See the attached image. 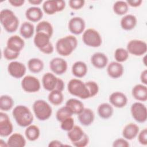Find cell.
<instances>
[{"label": "cell", "instance_id": "9c48e42d", "mask_svg": "<svg viewBox=\"0 0 147 147\" xmlns=\"http://www.w3.org/2000/svg\"><path fill=\"white\" fill-rule=\"evenodd\" d=\"M126 50L133 55L140 56L146 53L147 44L146 42L141 40L134 39L129 41L127 44Z\"/></svg>", "mask_w": 147, "mask_h": 147}, {"label": "cell", "instance_id": "ab89813d", "mask_svg": "<svg viewBox=\"0 0 147 147\" xmlns=\"http://www.w3.org/2000/svg\"><path fill=\"white\" fill-rule=\"evenodd\" d=\"M90 94V98L95 96L99 91L98 84L94 81H88L85 83Z\"/></svg>", "mask_w": 147, "mask_h": 147}, {"label": "cell", "instance_id": "4316f807", "mask_svg": "<svg viewBox=\"0 0 147 147\" xmlns=\"http://www.w3.org/2000/svg\"><path fill=\"white\" fill-rule=\"evenodd\" d=\"M71 71L73 75L76 78H80L84 77L87 74L88 67L84 62L77 61L73 64Z\"/></svg>", "mask_w": 147, "mask_h": 147}, {"label": "cell", "instance_id": "60d3db41", "mask_svg": "<svg viewBox=\"0 0 147 147\" xmlns=\"http://www.w3.org/2000/svg\"><path fill=\"white\" fill-rule=\"evenodd\" d=\"M74 123L75 121L74 118L72 117H71L66 118L65 119L61 122L60 127L63 130L68 131L70 130H71L75 126Z\"/></svg>", "mask_w": 147, "mask_h": 147}, {"label": "cell", "instance_id": "8fae6325", "mask_svg": "<svg viewBox=\"0 0 147 147\" xmlns=\"http://www.w3.org/2000/svg\"><path fill=\"white\" fill-rule=\"evenodd\" d=\"M65 7V2L63 0H48L42 4L43 11L48 15H52L63 11Z\"/></svg>", "mask_w": 147, "mask_h": 147}, {"label": "cell", "instance_id": "ee69618b", "mask_svg": "<svg viewBox=\"0 0 147 147\" xmlns=\"http://www.w3.org/2000/svg\"><path fill=\"white\" fill-rule=\"evenodd\" d=\"M138 141L140 144L143 145H147V129L146 128L142 130L138 134Z\"/></svg>", "mask_w": 147, "mask_h": 147}, {"label": "cell", "instance_id": "74e56055", "mask_svg": "<svg viewBox=\"0 0 147 147\" xmlns=\"http://www.w3.org/2000/svg\"><path fill=\"white\" fill-rule=\"evenodd\" d=\"M73 115L71 111L66 106L60 107L56 112V118L59 122H62L67 118L72 117Z\"/></svg>", "mask_w": 147, "mask_h": 147}, {"label": "cell", "instance_id": "db71d44e", "mask_svg": "<svg viewBox=\"0 0 147 147\" xmlns=\"http://www.w3.org/2000/svg\"><path fill=\"white\" fill-rule=\"evenodd\" d=\"M0 146H3V147L7 146V142H6L4 140H3L1 139V140H0Z\"/></svg>", "mask_w": 147, "mask_h": 147}, {"label": "cell", "instance_id": "7bdbcfd3", "mask_svg": "<svg viewBox=\"0 0 147 147\" xmlns=\"http://www.w3.org/2000/svg\"><path fill=\"white\" fill-rule=\"evenodd\" d=\"M68 3L71 9L74 10H79L84 6L85 1L84 0H70L69 1Z\"/></svg>", "mask_w": 147, "mask_h": 147}, {"label": "cell", "instance_id": "5bb4252c", "mask_svg": "<svg viewBox=\"0 0 147 147\" xmlns=\"http://www.w3.org/2000/svg\"><path fill=\"white\" fill-rule=\"evenodd\" d=\"M68 27L71 33L74 34L78 35L84 32L86 23L82 18L80 17H74L69 20Z\"/></svg>", "mask_w": 147, "mask_h": 147}, {"label": "cell", "instance_id": "836d02e7", "mask_svg": "<svg viewBox=\"0 0 147 147\" xmlns=\"http://www.w3.org/2000/svg\"><path fill=\"white\" fill-rule=\"evenodd\" d=\"M36 32L45 33L51 37L53 34V29L52 24L49 22L41 21L37 24L36 27Z\"/></svg>", "mask_w": 147, "mask_h": 147}, {"label": "cell", "instance_id": "816d5d0a", "mask_svg": "<svg viewBox=\"0 0 147 147\" xmlns=\"http://www.w3.org/2000/svg\"><path fill=\"white\" fill-rule=\"evenodd\" d=\"M64 86H65V84H64V81L62 79L58 78V80H57V85L55 90L63 91L64 90Z\"/></svg>", "mask_w": 147, "mask_h": 147}, {"label": "cell", "instance_id": "f546056e", "mask_svg": "<svg viewBox=\"0 0 147 147\" xmlns=\"http://www.w3.org/2000/svg\"><path fill=\"white\" fill-rule=\"evenodd\" d=\"M34 32V26L30 22H24L20 28V33L21 36L26 39L31 38Z\"/></svg>", "mask_w": 147, "mask_h": 147}, {"label": "cell", "instance_id": "ac0fdd59", "mask_svg": "<svg viewBox=\"0 0 147 147\" xmlns=\"http://www.w3.org/2000/svg\"><path fill=\"white\" fill-rule=\"evenodd\" d=\"M58 78L53 74L47 72L44 74L42 78V85L45 90L48 91H51L55 90Z\"/></svg>", "mask_w": 147, "mask_h": 147}, {"label": "cell", "instance_id": "52a82bcc", "mask_svg": "<svg viewBox=\"0 0 147 147\" xmlns=\"http://www.w3.org/2000/svg\"><path fill=\"white\" fill-rule=\"evenodd\" d=\"M82 41L86 45L96 48L101 45L102 37L99 33L93 28H88L83 33Z\"/></svg>", "mask_w": 147, "mask_h": 147}, {"label": "cell", "instance_id": "3957f363", "mask_svg": "<svg viewBox=\"0 0 147 147\" xmlns=\"http://www.w3.org/2000/svg\"><path fill=\"white\" fill-rule=\"evenodd\" d=\"M0 22L4 29L8 33L15 32L19 26V20L14 13L8 9H4L0 12Z\"/></svg>", "mask_w": 147, "mask_h": 147}, {"label": "cell", "instance_id": "4dcf8cb0", "mask_svg": "<svg viewBox=\"0 0 147 147\" xmlns=\"http://www.w3.org/2000/svg\"><path fill=\"white\" fill-rule=\"evenodd\" d=\"M25 135L28 140L34 141L39 138L40 130L37 126L31 124L26 127L25 130Z\"/></svg>", "mask_w": 147, "mask_h": 147}, {"label": "cell", "instance_id": "e575fe53", "mask_svg": "<svg viewBox=\"0 0 147 147\" xmlns=\"http://www.w3.org/2000/svg\"><path fill=\"white\" fill-rule=\"evenodd\" d=\"M48 99L51 104L57 106L62 103L64 99V96L62 91L54 90L50 91L48 96Z\"/></svg>", "mask_w": 147, "mask_h": 147}, {"label": "cell", "instance_id": "11a10c76", "mask_svg": "<svg viewBox=\"0 0 147 147\" xmlns=\"http://www.w3.org/2000/svg\"><path fill=\"white\" fill-rule=\"evenodd\" d=\"M145 58H146V56H144V64H145V65H146V63H145Z\"/></svg>", "mask_w": 147, "mask_h": 147}, {"label": "cell", "instance_id": "6da1fadb", "mask_svg": "<svg viewBox=\"0 0 147 147\" xmlns=\"http://www.w3.org/2000/svg\"><path fill=\"white\" fill-rule=\"evenodd\" d=\"M77 38L72 35H67L59 38L56 43L57 52L63 56L70 55L78 46Z\"/></svg>", "mask_w": 147, "mask_h": 147}, {"label": "cell", "instance_id": "603a6c76", "mask_svg": "<svg viewBox=\"0 0 147 147\" xmlns=\"http://www.w3.org/2000/svg\"><path fill=\"white\" fill-rule=\"evenodd\" d=\"M139 133L138 126L134 123L127 124L122 130V136L127 140H131L136 138Z\"/></svg>", "mask_w": 147, "mask_h": 147}, {"label": "cell", "instance_id": "7a4b0ae2", "mask_svg": "<svg viewBox=\"0 0 147 147\" xmlns=\"http://www.w3.org/2000/svg\"><path fill=\"white\" fill-rule=\"evenodd\" d=\"M13 118L21 127H27L33 121V115L30 109L24 105L16 106L12 111Z\"/></svg>", "mask_w": 147, "mask_h": 147}, {"label": "cell", "instance_id": "b9f144b4", "mask_svg": "<svg viewBox=\"0 0 147 147\" xmlns=\"http://www.w3.org/2000/svg\"><path fill=\"white\" fill-rule=\"evenodd\" d=\"M3 54L4 57L7 60H15L17 59L20 55V53L13 52L10 49H9V48H7V47H6L4 49Z\"/></svg>", "mask_w": 147, "mask_h": 147}, {"label": "cell", "instance_id": "44dd1931", "mask_svg": "<svg viewBox=\"0 0 147 147\" xmlns=\"http://www.w3.org/2000/svg\"><path fill=\"white\" fill-rule=\"evenodd\" d=\"M107 56L102 52H96L91 57V63L92 65L98 69L105 68L108 63Z\"/></svg>", "mask_w": 147, "mask_h": 147}, {"label": "cell", "instance_id": "277c9868", "mask_svg": "<svg viewBox=\"0 0 147 147\" xmlns=\"http://www.w3.org/2000/svg\"><path fill=\"white\" fill-rule=\"evenodd\" d=\"M67 90L69 94L82 99L90 98L88 89L81 80L78 79H71L67 84Z\"/></svg>", "mask_w": 147, "mask_h": 147}, {"label": "cell", "instance_id": "8992f818", "mask_svg": "<svg viewBox=\"0 0 147 147\" xmlns=\"http://www.w3.org/2000/svg\"><path fill=\"white\" fill-rule=\"evenodd\" d=\"M51 38L45 33L36 32L33 39L34 44L43 53L51 54L54 51V47L50 41Z\"/></svg>", "mask_w": 147, "mask_h": 147}, {"label": "cell", "instance_id": "7c38bea8", "mask_svg": "<svg viewBox=\"0 0 147 147\" xmlns=\"http://www.w3.org/2000/svg\"><path fill=\"white\" fill-rule=\"evenodd\" d=\"M7 71L11 76L20 79L25 75L26 68L23 63L20 61H12L8 64Z\"/></svg>", "mask_w": 147, "mask_h": 147}, {"label": "cell", "instance_id": "4fadbf2b", "mask_svg": "<svg viewBox=\"0 0 147 147\" xmlns=\"http://www.w3.org/2000/svg\"><path fill=\"white\" fill-rule=\"evenodd\" d=\"M13 126L8 115L2 111L0 113V136L6 137L11 134Z\"/></svg>", "mask_w": 147, "mask_h": 147}, {"label": "cell", "instance_id": "1f68e13d", "mask_svg": "<svg viewBox=\"0 0 147 147\" xmlns=\"http://www.w3.org/2000/svg\"><path fill=\"white\" fill-rule=\"evenodd\" d=\"M84 133L81 127L75 125L71 130L68 131L67 136L72 143H74L80 140L83 137Z\"/></svg>", "mask_w": 147, "mask_h": 147}, {"label": "cell", "instance_id": "83f0119b", "mask_svg": "<svg viewBox=\"0 0 147 147\" xmlns=\"http://www.w3.org/2000/svg\"><path fill=\"white\" fill-rule=\"evenodd\" d=\"M97 113L99 117L102 119H107L111 117L114 113V109L111 104L103 103L98 106Z\"/></svg>", "mask_w": 147, "mask_h": 147}, {"label": "cell", "instance_id": "f907efd6", "mask_svg": "<svg viewBox=\"0 0 147 147\" xmlns=\"http://www.w3.org/2000/svg\"><path fill=\"white\" fill-rule=\"evenodd\" d=\"M64 145L62 144V142L57 140H54L49 142L48 144L49 147H59L64 146Z\"/></svg>", "mask_w": 147, "mask_h": 147}, {"label": "cell", "instance_id": "681fc988", "mask_svg": "<svg viewBox=\"0 0 147 147\" xmlns=\"http://www.w3.org/2000/svg\"><path fill=\"white\" fill-rule=\"evenodd\" d=\"M140 80L142 83L144 85L147 84V70L145 69L141 73Z\"/></svg>", "mask_w": 147, "mask_h": 147}, {"label": "cell", "instance_id": "c3c4849f", "mask_svg": "<svg viewBox=\"0 0 147 147\" xmlns=\"http://www.w3.org/2000/svg\"><path fill=\"white\" fill-rule=\"evenodd\" d=\"M9 3L13 6L20 7L25 3V0H9Z\"/></svg>", "mask_w": 147, "mask_h": 147}, {"label": "cell", "instance_id": "484cf974", "mask_svg": "<svg viewBox=\"0 0 147 147\" xmlns=\"http://www.w3.org/2000/svg\"><path fill=\"white\" fill-rule=\"evenodd\" d=\"M7 144L10 147H24L26 145V140L21 134L14 133L10 135Z\"/></svg>", "mask_w": 147, "mask_h": 147}, {"label": "cell", "instance_id": "30bf717a", "mask_svg": "<svg viewBox=\"0 0 147 147\" xmlns=\"http://www.w3.org/2000/svg\"><path fill=\"white\" fill-rule=\"evenodd\" d=\"M21 87L24 91L28 93H34L38 91L41 88L40 80L36 77L27 75L21 80Z\"/></svg>", "mask_w": 147, "mask_h": 147}, {"label": "cell", "instance_id": "f5cc1de1", "mask_svg": "<svg viewBox=\"0 0 147 147\" xmlns=\"http://www.w3.org/2000/svg\"><path fill=\"white\" fill-rule=\"evenodd\" d=\"M42 2V0H29L28 2L33 5H38L41 3Z\"/></svg>", "mask_w": 147, "mask_h": 147}, {"label": "cell", "instance_id": "cb8c5ba5", "mask_svg": "<svg viewBox=\"0 0 147 147\" xmlns=\"http://www.w3.org/2000/svg\"><path fill=\"white\" fill-rule=\"evenodd\" d=\"M25 17L30 21L36 22L43 17L42 10L39 7L32 6L27 9L25 11Z\"/></svg>", "mask_w": 147, "mask_h": 147}, {"label": "cell", "instance_id": "9a60e30c", "mask_svg": "<svg viewBox=\"0 0 147 147\" xmlns=\"http://www.w3.org/2000/svg\"><path fill=\"white\" fill-rule=\"evenodd\" d=\"M49 68L53 73L60 75L66 72L68 68V64L64 59L61 57H55L50 61Z\"/></svg>", "mask_w": 147, "mask_h": 147}, {"label": "cell", "instance_id": "bcb514c9", "mask_svg": "<svg viewBox=\"0 0 147 147\" xmlns=\"http://www.w3.org/2000/svg\"><path fill=\"white\" fill-rule=\"evenodd\" d=\"M113 147H128L129 144L127 140L125 138H119L115 140L113 143Z\"/></svg>", "mask_w": 147, "mask_h": 147}, {"label": "cell", "instance_id": "d6986e66", "mask_svg": "<svg viewBox=\"0 0 147 147\" xmlns=\"http://www.w3.org/2000/svg\"><path fill=\"white\" fill-rule=\"evenodd\" d=\"M107 73L113 79H118L123 74L124 69L121 63L117 61H112L107 67Z\"/></svg>", "mask_w": 147, "mask_h": 147}, {"label": "cell", "instance_id": "d4e9b609", "mask_svg": "<svg viewBox=\"0 0 147 147\" xmlns=\"http://www.w3.org/2000/svg\"><path fill=\"white\" fill-rule=\"evenodd\" d=\"M137 23V19L133 14H126L121 20L120 25L122 29L131 30L133 29Z\"/></svg>", "mask_w": 147, "mask_h": 147}, {"label": "cell", "instance_id": "e0dca14e", "mask_svg": "<svg viewBox=\"0 0 147 147\" xmlns=\"http://www.w3.org/2000/svg\"><path fill=\"white\" fill-rule=\"evenodd\" d=\"M25 46V41L22 38L18 35L10 36L7 41L6 47L11 51L20 53Z\"/></svg>", "mask_w": 147, "mask_h": 147}, {"label": "cell", "instance_id": "ffe728a7", "mask_svg": "<svg viewBox=\"0 0 147 147\" xmlns=\"http://www.w3.org/2000/svg\"><path fill=\"white\" fill-rule=\"evenodd\" d=\"M78 118L82 125L88 126L93 123L95 119V114L91 109L84 108L82 111L78 114Z\"/></svg>", "mask_w": 147, "mask_h": 147}, {"label": "cell", "instance_id": "f35d334b", "mask_svg": "<svg viewBox=\"0 0 147 147\" xmlns=\"http://www.w3.org/2000/svg\"><path fill=\"white\" fill-rule=\"evenodd\" d=\"M129 52L126 49L123 48H118L114 52V59L115 61L118 63H123L129 58Z\"/></svg>", "mask_w": 147, "mask_h": 147}, {"label": "cell", "instance_id": "f1b7e54d", "mask_svg": "<svg viewBox=\"0 0 147 147\" xmlns=\"http://www.w3.org/2000/svg\"><path fill=\"white\" fill-rule=\"evenodd\" d=\"M65 106L68 107L73 114H79L84 108L83 102L75 98H71L67 100Z\"/></svg>", "mask_w": 147, "mask_h": 147}, {"label": "cell", "instance_id": "d590c367", "mask_svg": "<svg viewBox=\"0 0 147 147\" xmlns=\"http://www.w3.org/2000/svg\"><path fill=\"white\" fill-rule=\"evenodd\" d=\"M129 5L126 1H116L113 6V10L115 14L118 16H122L126 14L128 11Z\"/></svg>", "mask_w": 147, "mask_h": 147}, {"label": "cell", "instance_id": "f6af8a7d", "mask_svg": "<svg viewBox=\"0 0 147 147\" xmlns=\"http://www.w3.org/2000/svg\"><path fill=\"white\" fill-rule=\"evenodd\" d=\"M89 142V137L86 133H84L83 137L78 141L72 143L73 145L76 147H84L88 145Z\"/></svg>", "mask_w": 147, "mask_h": 147}, {"label": "cell", "instance_id": "5b68a950", "mask_svg": "<svg viewBox=\"0 0 147 147\" xmlns=\"http://www.w3.org/2000/svg\"><path fill=\"white\" fill-rule=\"evenodd\" d=\"M33 110L36 118L41 121L48 119L52 114L51 106L43 99L34 101L33 104Z\"/></svg>", "mask_w": 147, "mask_h": 147}, {"label": "cell", "instance_id": "7402d4cb", "mask_svg": "<svg viewBox=\"0 0 147 147\" xmlns=\"http://www.w3.org/2000/svg\"><path fill=\"white\" fill-rule=\"evenodd\" d=\"M133 97L138 100L145 102L147 100V87L143 84H137L135 85L131 91Z\"/></svg>", "mask_w": 147, "mask_h": 147}, {"label": "cell", "instance_id": "8d00e7d4", "mask_svg": "<svg viewBox=\"0 0 147 147\" xmlns=\"http://www.w3.org/2000/svg\"><path fill=\"white\" fill-rule=\"evenodd\" d=\"M13 98L7 95H1L0 98V109L2 111H7L12 109L14 105Z\"/></svg>", "mask_w": 147, "mask_h": 147}, {"label": "cell", "instance_id": "d6a6232c", "mask_svg": "<svg viewBox=\"0 0 147 147\" xmlns=\"http://www.w3.org/2000/svg\"><path fill=\"white\" fill-rule=\"evenodd\" d=\"M43 61L38 58H32L28 61V67L29 71L33 73L40 72L44 68Z\"/></svg>", "mask_w": 147, "mask_h": 147}, {"label": "cell", "instance_id": "2e32d148", "mask_svg": "<svg viewBox=\"0 0 147 147\" xmlns=\"http://www.w3.org/2000/svg\"><path fill=\"white\" fill-rule=\"evenodd\" d=\"M109 102L111 105L117 108H122L127 103V98L125 94L120 91H115L109 96Z\"/></svg>", "mask_w": 147, "mask_h": 147}, {"label": "cell", "instance_id": "ba28073f", "mask_svg": "<svg viewBox=\"0 0 147 147\" xmlns=\"http://www.w3.org/2000/svg\"><path fill=\"white\" fill-rule=\"evenodd\" d=\"M132 117L138 123H144L147 119V109L144 104L137 102L133 103L130 107Z\"/></svg>", "mask_w": 147, "mask_h": 147}, {"label": "cell", "instance_id": "7dc6e473", "mask_svg": "<svg viewBox=\"0 0 147 147\" xmlns=\"http://www.w3.org/2000/svg\"><path fill=\"white\" fill-rule=\"evenodd\" d=\"M127 5L131 7H137L140 6L142 3V0H128L126 1Z\"/></svg>", "mask_w": 147, "mask_h": 147}]
</instances>
